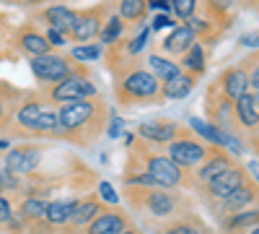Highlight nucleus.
<instances>
[{"instance_id": "obj_1", "label": "nucleus", "mask_w": 259, "mask_h": 234, "mask_svg": "<svg viewBox=\"0 0 259 234\" xmlns=\"http://www.w3.org/2000/svg\"><path fill=\"white\" fill-rule=\"evenodd\" d=\"M106 104L99 96L91 99H78L70 104L57 107V130L52 138H62L68 143L89 148L99 141V136L106 130Z\"/></svg>"}, {"instance_id": "obj_2", "label": "nucleus", "mask_w": 259, "mask_h": 234, "mask_svg": "<svg viewBox=\"0 0 259 234\" xmlns=\"http://www.w3.org/2000/svg\"><path fill=\"white\" fill-rule=\"evenodd\" d=\"M127 200L135 211L145 219H150V224L163 221L166 226L171 221H177L179 216L187 214L184 198H179L174 190H163V187H127Z\"/></svg>"}, {"instance_id": "obj_3", "label": "nucleus", "mask_w": 259, "mask_h": 234, "mask_svg": "<svg viewBox=\"0 0 259 234\" xmlns=\"http://www.w3.org/2000/svg\"><path fill=\"white\" fill-rule=\"evenodd\" d=\"M114 94L124 107H143V104L163 102L161 81L143 65H133L127 71L114 73Z\"/></svg>"}, {"instance_id": "obj_4", "label": "nucleus", "mask_w": 259, "mask_h": 234, "mask_svg": "<svg viewBox=\"0 0 259 234\" xmlns=\"http://www.w3.org/2000/svg\"><path fill=\"white\" fill-rule=\"evenodd\" d=\"M212 148L215 146H207V143L197 141V136H194V133L182 130L171 143H166V156L174 161L179 169H184V172L189 175L194 166H200L207 159V154L212 151Z\"/></svg>"}, {"instance_id": "obj_5", "label": "nucleus", "mask_w": 259, "mask_h": 234, "mask_svg": "<svg viewBox=\"0 0 259 234\" xmlns=\"http://www.w3.org/2000/svg\"><path fill=\"white\" fill-rule=\"evenodd\" d=\"M143 166L145 172L150 175V180L156 182V187H163V190H177V187H184L189 185V175L184 169H179L174 161H171L166 154L161 151H143Z\"/></svg>"}, {"instance_id": "obj_6", "label": "nucleus", "mask_w": 259, "mask_h": 234, "mask_svg": "<svg viewBox=\"0 0 259 234\" xmlns=\"http://www.w3.org/2000/svg\"><path fill=\"white\" fill-rule=\"evenodd\" d=\"M91 96H99V89H96V83L91 81L85 68L70 73L68 78H62L60 83L50 86V91H47V99H50L52 107L70 104V102H78V99H91Z\"/></svg>"}, {"instance_id": "obj_7", "label": "nucleus", "mask_w": 259, "mask_h": 234, "mask_svg": "<svg viewBox=\"0 0 259 234\" xmlns=\"http://www.w3.org/2000/svg\"><path fill=\"white\" fill-rule=\"evenodd\" d=\"M83 65L80 62H73L70 55H55V52H47V55H39V57H31V73L36 78V83L41 86H55L62 78H68L70 73L80 71Z\"/></svg>"}, {"instance_id": "obj_8", "label": "nucleus", "mask_w": 259, "mask_h": 234, "mask_svg": "<svg viewBox=\"0 0 259 234\" xmlns=\"http://www.w3.org/2000/svg\"><path fill=\"white\" fill-rule=\"evenodd\" d=\"M244 185H249L246 166H241L239 161H236L231 169H226V172L218 175L212 182L202 185V193H205V198H210V203H218V200L228 198L231 193H236V190H241Z\"/></svg>"}, {"instance_id": "obj_9", "label": "nucleus", "mask_w": 259, "mask_h": 234, "mask_svg": "<svg viewBox=\"0 0 259 234\" xmlns=\"http://www.w3.org/2000/svg\"><path fill=\"white\" fill-rule=\"evenodd\" d=\"M236 164V159H233V154H228L226 148H218L215 146L212 151L207 154V159L200 164V166H194L192 169V177H189V185H197V187H202V185H207V182H212L218 175H223L226 169H231Z\"/></svg>"}, {"instance_id": "obj_10", "label": "nucleus", "mask_w": 259, "mask_h": 234, "mask_svg": "<svg viewBox=\"0 0 259 234\" xmlns=\"http://www.w3.org/2000/svg\"><path fill=\"white\" fill-rule=\"evenodd\" d=\"M233 125L241 136L251 133L256 141V127H259V94L246 91L233 102Z\"/></svg>"}, {"instance_id": "obj_11", "label": "nucleus", "mask_w": 259, "mask_h": 234, "mask_svg": "<svg viewBox=\"0 0 259 234\" xmlns=\"http://www.w3.org/2000/svg\"><path fill=\"white\" fill-rule=\"evenodd\" d=\"M130 226V216L119 206H104L89 226H83L78 234H122Z\"/></svg>"}, {"instance_id": "obj_12", "label": "nucleus", "mask_w": 259, "mask_h": 234, "mask_svg": "<svg viewBox=\"0 0 259 234\" xmlns=\"http://www.w3.org/2000/svg\"><path fill=\"white\" fill-rule=\"evenodd\" d=\"M104 11L106 6H96V8H89V11H75V21H73V29H70V39L78 42V45H85L99 37L101 31V24H104Z\"/></svg>"}, {"instance_id": "obj_13", "label": "nucleus", "mask_w": 259, "mask_h": 234, "mask_svg": "<svg viewBox=\"0 0 259 234\" xmlns=\"http://www.w3.org/2000/svg\"><path fill=\"white\" fill-rule=\"evenodd\" d=\"M39 159H41V148L39 146H18L6 159V172L11 177L24 180L39 166Z\"/></svg>"}, {"instance_id": "obj_14", "label": "nucleus", "mask_w": 259, "mask_h": 234, "mask_svg": "<svg viewBox=\"0 0 259 234\" xmlns=\"http://www.w3.org/2000/svg\"><path fill=\"white\" fill-rule=\"evenodd\" d=\"M104 208V203L99 200V195H85V198H78L75 208H73V214L70 219L65 221V226L60 229L62 234H78L83 226H89L94 221V216L99 214V211Z\"/></svg>"}, {"instance_id": "obj_15", "label": "nucleus", "mask_w": 259, "mask_h": 234, "mask_svg": "<svg viewBox=\"0 0 259 234\" xmlns=\"http://www.w3.org/2000/svg\"><path fill=\"white\" fill-rule=\"evenodd\" d=\"M184 127L179 122H168V120H153V122H143L138 127V136L143 143H158V146H166L171 143Z\"/></svg>"}, {"instance_id": "obj_16", "label": "nucleus", "mask_w": 259, "mask_h": 234, "mask_svg": "<svg viewBox=\"0 0 259 234\" xmlns=\"http://www.w3.org/2000/svg\"><path fill=\"white\" fill-rule=\"evenodd\" d=\"M205 107L210 110V117H212V125L215 127H221L223 133H231L236 130V125H233V102L223 94H212L205 99Z\"/></svg>"}, {"instance_id": "obj_17", "label": "nucleus", "mask_w": 259, "mask_h": 234, "mask_svg": "<svg viewBox=\"0 0 259 234\" xmlns=\"http://www.w3.org/2000/svg\"><path fill=\"white\" fill-rule=\"evenodd\" d=\"M256 195H259L256 182H249V185H244L241 190H236V193H231L228 198H223V200H218V203H215V211H218V216L236 214V211H244V208L254 206Z\"/></svg>"}, {"instance_id": "obj_18", "label": "nucleus", "mask_w": 259, "mask_h": 234, "mask_svg": "<svg viewBox=\"0 0 259 234\" xmlns=\"http://www.w3.org/2000/svg\"><path fill=\"white\" fill-rule=\"evenodd\" d=\"M197 81H200V76L179 71L174 78H168V81L161 83V96L163 99H184V96L192 94L194 86H197Z\"/></svg>"}, {"instance_id": "obj_19", "label": "nucleus", "mask_w": 259, "mask_h": 234, "mask_svg": "<svg viewBox=\"0 0 259 234\" xmlns=\"http://www.w3.org/2000/svg\"><path fill=\"white\" fill-rule=\"evenodd\" d=\"M221 94L228 96L231 102H236L241 94H246V71L244 65H231L221 73Z\"/></svg>"}, {"instance_id": "obj_20", "label": "nucleus", "mask_w": 259, "mask_h": 234, "mask_svg": "<svg viewBox=\"0 0 259 234\" xmlns=\"http://www.w3.org/2000/svg\"><path fill=\"white\" fill-rule=\"evenodd\" d=\"M194 42H197V37H194V31L187 26V24H179L174 26V31H171L166 39H163V50L168 55H174V57H182Z\"/></svg>"}, {"instance_id": "obj_21", "label": "nucleus", "mask_w": 259, "mask_h": 234, "mask_svg": "<svg viewBox=\"0 0 259 234\" xmlns=\"http://www.w3.org/2000/svg\"><path fill=\"white\" fill-rule=\"evenodd\" d=\"M256 221H259V211H256V206H251V208L223 216L221 229H223V234H239V231H249L251 226H256Z\"/></svg>"}, {"instance_id": "obj_22", "label": "nucleus", "mask_w": 259, "mask_h": 234, "mask_svg": "<svg viewBox=\"0 0 259 234\" xmlns=\"http://www.w3.org/2000/svg\"><path fill=\"white\" fill-rule=\"evenodd\" d=\"M41 18L47 21L50 29H57V31H62V34H70L73 21H75V11L68 8V6H62V3H55V6H47V8H45Z\"/></svg>"}, {"instance_id": "obj_23", "label": "nucleus", "mask_w": 259, "mask_h": 234, "mask_svg": "<svg viewBox=\"0 0 259 234\" xmlns=\"http://www.w3.org/2000/svg\"><path fill=\"white\" fill-rule=\"evenodd\" d=\"M18 45H21V50H24L26 55H31V57H39V55H47V52H52L50 42L45 39V31H36V29H31V26L21 29Z\"/></svg>"}, {"instance_id": "obj_24", "label": "nucleus", "mask_w": 259, "mask_h": 234, "mask_svg": "<svg viewBox=\"0 0 259 234\" xmlns=\"http://www.w3.org/2000/svg\"><path fill=\"white\" fill-rule=\"evenodd\" d=\"M179 68L187 71V73H194V76H202V73H205V68H207V55H205L202 42H194V45L182 55Z\"/></svg>"}, {"instance_id": "obj_25", "label": "nucleus", "mask_w": 259, "mask_h": 234, "mask_svg": "<svg viewBox=\"0 0 259 234\" xmlns=\"http://www.w3.org/2000/svg\"><path fill=\"white\" fill-rule=\"evenodd\" d=\"M148 71L153 73L161 83L163 81H168V78H174L182 68H179V62L174 60V57H163V55H148Z\"/></svg>"}, {"instance_id": "obj_26", "label": "nucleus", "mask_w": 259, "mask_h": 234, "mask_svg": "<svg viewBox=\"0 0 259 234\" xmlns=\"http://www.w3.org/2000/svg\"><path fill=\"white\" fill-rule=\"evenodd\" d=\"M117 16L124 24H143L148 16V0H119Z\"/></svg>"}, {"instance_id": "obj_27", "label": "nucleus", "mask_w": 259, "mask_h": 234, "mask_svg": "<svg viewBox=\"0 0 259 234\" xmlns=\"http://www.w3.org/2000/svg\"><path fill=\"white\" fill-rule=\"evenodd\" d=\"M124 21L117 16V13H109L104 18V24H101V31H99V45L101 47H109V45H114V42H119L122 37H124Z\"/></svg>"}, {"instance_id": "obj_28", "label": "nucleus", "mask_w": 259, "mask_h": 234, "mask_svg": "<svg viewBox=\"0 0 259 234\" xmlns=\"http://www.w3.org/2000/svg\"><path fill=\"white\" fill-rule=\"evenodd\" d=\"M45 208H47V200L41 198V195H29L26 200H21L18 216L26 221V229H29L34 221H41V216H45Z\"/></svg>"}, {"instance_id": "obj_29", "label": "nucleus", "mask_w": 259, "mask_h": 234, "mask_svg": "<svg viewBox=\"0 0 259 234\" xmlns=\"http://www.w3.org/2000/svg\"><path fill=\"white\" fill-rule=\"evenodd\" d=\"M55 130H57V107H45L31 127V136H50L52 138Z\"/></svg>"}, {"instance_id": "obj_30", "label": "nucleus", "mask_w": 259, "mask_h": 234, "mask_svg": "<svg viewBox=\"0 0 259 234\" xmlns=\"http://www.w3.org/2000/svg\"><path fill=\"white\" fill-rule=\"evenodd\" d=\"M104 55V47L99 45V42H85V45H75L73 50H70V60L73 62H94V60H99Z\"/></svg>"}, {"instance_id": "obj_31", "label": "nucleus", "mask_w": 259, "mask_h": 234, "mask_svg": "<svg viewBox=\"0 0 259 234\" xmlns=\"http://www.w3.org/2000/svg\"><path fill=\"white\" fill-rule=\"evenodd\" d=\"M205 229H202V224L197 221V219H192V216H179L177 221H171L166 229H163V234H202Z\"/></svg>"}, {"instance_id": "obj_32", "label": "nucleus", "mask_w": 259, "mask_h": 234, "mask_svg": "<svg viewBox=\"0 0 259 234\" xmlns=\"http://www.w3.org/2000/svg\"><path fill=\"white\" fill-rule=\"evenodd\" d=\"M241 65H244V71H246V91L259 94V65H256V55L246 57Z\"/></svg>"}, {"instance_id": "obj_33", "label": "nucleus", "mask_w": 259, "mask_h": 234, "mask_svg": "<svg viewBox=\"0 0 259 234\" xmlns=\"http://www.w3.org/2000/svg\"><path fill=\"white\" fill-rule=\"evenodd\" d=\"M171 13L182 21H189L197 13V0H171Z\"/></svg>"}, {"instance_id": "obj_34", "label": "nucleus", "mask_w": 259, "mask_h": 234, "mask_svg": "<svg viewBox=\"0 0 259 234\" xmlns=\"http://www.w3.org/2000/svg\"><path fill=\"white\" fill-rule=\"evenodd\" d=\"M16 96H18L16 89H11V86H0V125H3V120L8 117L11 107L16 104Z\"/></svg>"}, {"instance_id": "obj_35", "label": "nucleus", "mask_w": 259, "mask_h": 234, "mask_svg": "<svg viewBox=\"0 0 259 234\" xmlns=\"http://www.w3.org/2000/svg\"><path fill=\"white\" fill-rule=\"evenodd\" d=\"M99 198H101V203H106V206H119V198H117V193H114V187L109 185V182H99Z\"/></svg>"}, {"instance_id": "obj_36", "label": "nucleus", "mask_w": 259, "mask_h": 234, "mask_svg": "<svg viewBox=\"0 0 259 234\" xmlns=\"http://www.w3.org/2000/svg\"><path fill=\"white\" fill-rule=\"evenodd\" d=\"M45 39L50 42V47H52V50L68 45V34H62V31H57V29H50V26H47V31H45Z\"/></svg>"}, {"instance_id": "obj_37", "label": "nucleus", "mask_w": 259, "mask_h": 234, "mask_svg": "<svg viewBox=\"0 0 259 234\" xmlns=\"http://www.w3.org/2000/svg\"><path fill=\"white\" fill-rule=\"evenodd\" d=\"M13 216V206H11V198L8 195H0V229L8 224V219Z\"/></svg>"}, {"instance_id": "obj_38", "label": "nucleus", "mask_w": 259, "mask_h": 234, "mask_svg": "<svg viewBox=\"0 0 259 234\" xmlns=\"http://www.w3.org/2000/svg\"><path fill=\"white\" fill-rule=\"evenodd\" d=\"M171 24H174V21H171L166 13H158V16L153 18V26H150V31H153V29H166V26H171Z\"/></svg>"}, {"instance_id": "obj_39", "label": "nucleus", "mask_w": 259, "mask_h": 234, "mask_svg": "<svg viewBox=\"0 0 259 234\" xmlns=\"http://www.w3.org/2000/svg\"><path fill=\"white\" fill-rule=\"evenodd\" d=\"M109 136L117 138L119 136V117H112V125H109Z\"/></svg>"}, {"instance_id": "obj_40", "label": "nucleus", "mask_w": 259, "mask_h": 234, "mask_svg": "<svg viewBox=\"0 0 259 234\" xmlns=\"http://www.w3.org/2000/svg\"><path fill=\"white\" fill-rule=\"evenodd\" d=\"M41 3H45V0H24V6H29V8H36Z\"/></svg>"}, {"instance_id": "obj_41", "label": "nucleus", "mask_w": 259, "mask_h": 234, "mask_svg": "<svg viewBox=\"0 0 259 234\" xmlns=\"http://www.w3.org/2000/svg\"><path fill=\"white\" fill-rule=\"evenodd\" d=\"M122 234H140V231H138V229H133V226H127V229H124Z\"/></svg>"}, {"instance_id": "obj_42", "label": "nucleus", "mask_w": 259, "mask_h": 234, "mask_svg": "<svg viewBox=\"0 0 259 234\" xmlns=\"http://www.w3.org/2000/svg\"><path fill=\"white\" fill-rule=\"evenodd\" d=\"M246 234H259V229H256V226H251V231H246Z\"/></svg>"}, {"instance_id": "obj_43", "label": "nucleus", "mask_w": 259, "mask_h": 234, "mask_svg": "<svg viewBox=\"0 0 259 234\" xmlns=\"http://www.w3.org/2000/svg\"><path fill=\"white\" fill-rule=\"evenodd\" d=\"M3 3H24V0H3Z\"/></svg>"}, {"instance_id": "obj_44", "label": "nucleus", "mask_w": 259, "mask_h": 234, "mask_svg": "<svg viewBox=\"0 0 259 234\" xmlns=\"http://www.w3.org/2000/svg\"><path fill=\"white\" fill-rule=\"evenodd\" d=\"M202 234H205V231H202Z\"/></svg>"}]
</instances>
